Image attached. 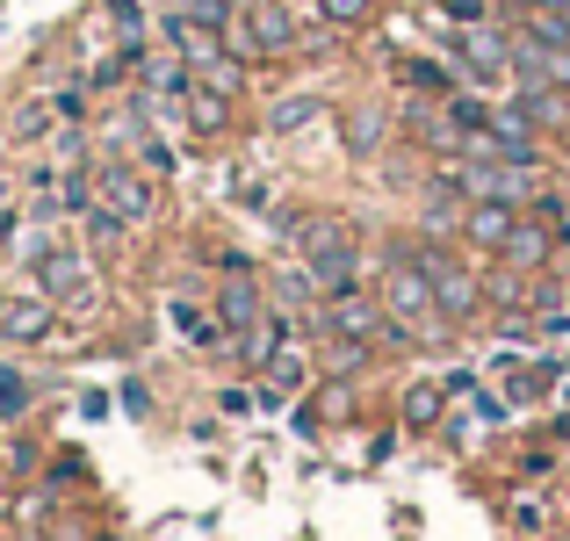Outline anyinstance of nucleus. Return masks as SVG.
Here are the masks:
<instances>
[{
	"label": "nucleus",
	"instance_id": "1",
	"mask_svg": "<svg viewBox=\"0 0 570 541\" xmlns=\"http://www.w3.org/2000/svg\"><path fill=\"white\" fill-rule=\"evenodd\" d=\"M368 289L383 296V311H390L397 325H412L419 347H448V340H455V325L441 318V304H433V282L419 275V260L404 253V238H390V246L376 253V282H368Z\"/></svg>",
	"mask_w": 570,
	"mask_h": 541
},
{
	"label": "nucleus",
	"instance_id": "2",
	"mask_svg": "<svg viewBox=\"0 0 570 541\" xmlns=\"http://www.w3.org/2000/svg\"><path fill=\"white\" fill-rule=\"evenodd\" d=\"M404 253L419 260V275L433 282V304L448 325L484 318V267L462 260V238H433V232H404Z\"/></svg>",
	"mask_w": 570,
	"mask_h": 541
},
{
	"label": "nucleus",
	"instance_id": "3",
	"mask_svg": "<svg viewBox=\"0 0 570 541\" xmlns=\"http://www.w3.org/2000/svg\"><path fill=\"white\" fill-rule=\"evenodd\" d=\"M441 58L455 66L462 87H476V95H499V87H513V43H505V22L441 29Z\"/></svg>",
	"mask_w": 570,
	"mask_h": 541
},
{
	"label": "nucleus",
	"instance_id": "4",
	"mask_svg": "<svg viewBox=\"0 0 570 541\" xmlns=\"http://www.w3.org/2000/svg\"><path fill=\"white\" fill-rule=\"evenodd\" d=\"M95 203H109L116 217L138 232V224L159 217V180L138 167V159H95Z\"/></svg>",
	"mask_w": 570,
	"mask_h": 541
},
{
	"label": "nucleus",
	"instance_id": "5",
	"mask_svg": "<svg viewBox=\"0 0 570 541\" xmlns=\"http://www.w3.org/2000/svg\"><path fill=\"white\" fill-rule=\"evenodd\" d=\"M397 138V116L383 109V101H347L340 109V145H347V159H383V145Z\"/></svg>",
	"mask_w": 570,
	"mask_h": 541
},
{
	"label": "nucleus",
	"instance_id": "6",
	"mask_svg": "<svg viewBox=\"0 0 570 541\" xmlns=\"http://www.w3.org/2000/svg\"><path fill=\"white\" fill-rule=\"evenodd\" d=\"M95 267H87L80 246H43L37 253V289L51 296V304H87V289H95Z\"/></svg>",
	"mask_w": 570,
	"mask_h": 541
},
{
	"label": "nucleus",
	"instance_id": "7",
	"mask_svg": "<svg viewBox=\"0 0 570 541\" xmlns=\"http://www.w3.org/2000/svg\"><path fill=\"white\" fill-rule=\"evenodd\" d=\"M397 130H404V138H412L426 159H455V124H448V109H441L433 95H412V101H404V109H397Z\"/></svg>",
	"mask_w": 570,
	"mask_h": 541
},
{
	"label": "nucleus",
	"instance_id": "8",
	"mask_svg": "<svg viewBox=\"0 0 570 541\" xmlns=\"http://www.w3.org/2000/svg\"><path fill=\"white\" fill-rule=\"evenodd\" d=\"M513 224H520V209L513 203H470V209H462V246H470V253H484V260H499V253H505V238H513Z\"/></svg>",
	"mask_w": 570,
	"mask_h": 541
},
{
	"label": "nucleus",
	"instance_id": "9",
	"mask_svg": "<svg viewBox=\"0 0 570 541\" xmlns=\"http://www.w3.org/2000/svg\"><path fill=\"white\" fill-rule=\"evenodd\" d=\"M58 325V304L51 296H0V340H14V347H37V340H51Z\"/></svg>",
	"mask_w": 570,
	"mask_h": 541
},
{
	"label": "nucleus",
	"instance_id": "10",
	"mask_svg": "<svg viewBox=\"0 0 570 541\" xmlns=\"http://www.w3.org/2000/svg\"><path fill=\"white\" fill-rule=\"evenodd\" d=\"M261 318H267L261 275H224V282H217V325H224V333H253Z\"/></svg>",
	"mask_w": 570,
	"mask_h": 541
},
{
	"label": "nucleus",
	"instance_id": "11",
	"mask_svg": "<svg viewBox=\"0 0 570 541\" xmlns=\"http://www.w3.org/2000/svg\"><path fill=\"white\" fill-rule=\"evenodd\" d=\"M390 80L412 87V95H433V101H448L462 87L455 66H448V58H426V51H390Z\"/></svg>",
	"mask_w": 570,
	"mask_h": 541
},
{
	"label": "nucleus",
	"instance_id": "12",
	"mask_svg": "<svg viewBox=\"0 0 570 541\" xmlns=\"http://www.w3.org/2000/svg\"><path fill=\"white\" fill-rule=\"evenodd\" d=\"M505 101H513L542 138H563L570 130V87H505Z\"/></svg>",
	"mask_w": 570,
	"mask_h": 541
},
{
	"label": "nucleus",
	"instance_id": "13",
	"mask_svg": "<svg viewBox=\"0 0 570 541\" xmlns=\"http://www.w3.org/2000/svg\"><path fill=\"white\" fill-rule=\"evenodd\" d=\"M499 260H505V267H520V275H542V267L557 260V232H549L542 217H528V209H520V224H513V238H505Z\"/></svg>",
	"mask_w": 570,
	"mask_h": 541
},
{
	"label": "nucleus",
	"instance_id": "14",
	"mask_svg": "<svg viewBox=\"0 0 570 541\" xmlns=\"http://www.w3.org/2000/svg\"><path fill=\"white\" fill-rule=\"evenodd\" d=\"M304 383H311V361H304V347H282V354L261 368V390H253V404H267V412H275V404H289Z\"/></svg>",
	"mask_w": 570,
	"mask_h": 541
},
{
	"label": "nucleus",
	"instance_id": "15",
	"mask_svg": "<svg viewBox=\"0 0 570 541\" xmlns=\"http://www.w3.org/2000/svg\"><path fill=\"white\" fill-rule=\"evenodd\" d=\"M181 124L195 130V138H224V130H232V95H217V87L195 80L181 95Z\"/></svg>",
	"mask_w": 570,
	"mask_h": 541
},
{
	"label": "nucleus",
	"instance_id": "16",
	"mask_svg": "<svg viewBox=\"0 0 570 541\" xmlns=\"http://www.w3.org/2000/svg\"><path fill=\"white\" fill-rule=\"evenodd\" d=\"M325 109H333V101H325L318 87H304V95H282V101H267V116H261V124H267V138H296V130H304V124H318Z\"/></svg>",
	"mask_w": 570,
	"mask_h": 541
},
{
	"label": "nucleus",
	"instance_id": "17",
	"mask_svg": "<svg viewBox=\"0 0 570 541\" xmlns=\"http://www.w3.org/2000/svg\"><path fill=\"white\" fill-rule=\"evenodd\" d=\"M267 304H275V311H289V318H304V333H311V311H318L325 296H318V282H311V267L296 260V267H282V275H275Z\"/></svg>",
	"mask_w": 570,
	"mask_h": 541
},
{
	"label": "nucleus",
	"instance_id": "18",
	"mask_svg": "<svg viewBox=\"0 0 570 541\" xmlns=\"http://www.w3.org/2000/svg\"><path fill=\"white\" fill-rule=\"evenodd\" d=\"M397 419H404V433H441V419H448V390H441V383H404Z\"/></svg>",
	"mask_w": 570,
	"mask_h": 541
},
{
	"label": "nucleus",
	"instance_id": "19",
	"mask_svg": "<svg viewBox=\"0 0 570 541\" xmlns=\"http://www.w3.org/2000/svg\"><path fill=\"white\" fill-rule=\"evenodd\" d=\"M376 354L383 347H368V340H325V375H333V383H354Z\"/></svg>",
	"mask_w": 570,
	"mask_h": 541
},
{
	"label": "nucleus",
	"instance_id": "20",
	"mask_svg": "<svg viewBox=\"0 0 570 541\" xmlns=\"http://www.w3.org/2000/svg\"><path fill=\"white\" fill-rule=\"evenodd\" d=\"M311 8H318V22H333V29L354 37V29H368L383 14V0H311Z\"/></svg>",
	"mask_w": 570,
	"mask_h": 541
},
{
	"label": "nucleus",
	"instance_id": "21",
	"mask_svg": "<svg viewBox=\"0 0 570 541\" xmlns=\"http://www.w3.org/2000/svg\"><path fill=\"white\" fill-rule=\"evenodd\" d=\"M80 232H87V246H95V253H116V246H124V238H130V224L116 217L109 203H95V209H87V217H80Z\"/></svg>",
	"mask_w": 570,
	"mask_h": 541
},
{
	"label": "nucleus",
	"instance_id": "22",
	"mask_svg": "<svg viewBox=\"0 0 570 541\" xmlns=\"http://www.w3.org/2000/svg\"><path fill=\"white\" fill-rule=\"evenodd\" d=\"M505 0H433V22L441 29H470V22H499Z\"/></svg>",
	"mask_w": 570,
	"mask_h": 541
},
{
	"label": "nucleus",
	"instance_id": "23",
	"mask_svg": "<svg viewBox=\"0 0 570 541\" xmlns=\"http://www.w3.org/2000/svg\"><path fill=\"white\" fill-rule=\"evenodd\" d=\"M29 397H37V383H29L22 368H0V426H14V419L29 412Z\"/></svg>",
	"mask_w": 570,
	"mask_h": 541
},
{
	"label": "nucleus",
	"instance_id": "24",
	"mask_svg": "<svg viewBox=\"0 0 570 541\" xmlns=\"http://www.w3.org/2000/svg\"><path fill=\"white\" fill-rule=\"evenodd\" d=\"M51 130H58L51 95H43V101H29V109H14V145H37V138H51Z\"/></svg>",
	"mask_w": 570,
	"mask_h": 541
},
{
	"label": "nucleus",
	"instance_id": "25",
	"mask_svg": "<svg viewBox=\"0 0 570 541\" xmlns=\"http://www.w3.org/2000/svg\"><path fill=\"white\" fill-rule=\"evenodd\" d=\"M174 8H181L188 22H203V29H217V37H224V22L238 14V0H174Z\"/></svg>",
	"mask_w": 570,
	"mask_h": 541
},
{
	"label": "nucleus",
	"instance_id": "26",
	"mask_svg": "<svg viewBox=\"0 0 570 541\" xmlns=\"http://www.w3.org/2000/svg\"><path fill=\"white\" fill-rule=\"evenodd\" d=\"M138 167L153 174V180H167L174 167H181V159H174V145H167V138H153V130H145V138H138Z\"/></svg>",
	"mask_w": 570,
	"mask_h": 541
},
{
	"label": "nucleus",
	"instance_id": "27",
	"mask_svg": "<svg viewBox=\"0 0 570 541\" xmlns=\"http://www.w3.org/2000/svg\"><path fill=\"white\" fill-rule=\"evenodd\" d=\"M51 109H58V124H87V80L58 87V95H51Z\"/></svg>",
	"mask_w": 570,
	"mask_h": 541
},
{
	"label": "nucleus",
	"instance_id": "28",
	"mask_svg": "<svg viewBox=\"0 0 570 541\" xmlns=\"http://www.w3.org/2000/svg\"><path fill=\"white\" fill-rule=\"evenodd\" d=\"M109 22L124 29V37H145V0H109Z\"/></svg>",
	"mask_w": 570,
	"mask_h": 541
},
{
	"label": "nucleus",
	"instance_id": "29",
	"mask_svg": "<svg viewBox=\"0 0 570 541\" xmlns=\"http://www.w3.org/2000/svg\"><path fill=\"white\" fill-rule=\"evenodd\" d=\"M513 528H520V534H542V528H549L542 499H520V505H513Z\"/></svg>",
	"mask_w": 570,
	"mask_h": 541
},
{
	"label": "nucleus",
	"instance_id": "30",
	"mask_svg": "<svg viewBox=\"0 0 570 541\" xmlns=\"http://www.w3.org/2000/svg\"><path fill=\"white\" fill-rule=\"evenodd\" d=\"M124 412L145 419V412H153V390H145V383H124Z\"/></svg>",
	"mask_w": 570,
	"mask_h": 541
},
{
	"label": "nucleus",
	"instance_id": "31",
	"mask_svg": "<svg viewBox=\"0 0 570 541\" xmlns=\"http://www.w3.org/2000/svg\"><path fill=\"white\" fill-rule=\"evenodd\" d=\"M8 470H14V476H29V470H37V447L14 441V447H8Z\"/></svg>",
	"mask_w": 570,
	"mask_h": 541
},
{
	"label": "nucleus",
	"instance_id": "32",
	"mask_svg": "<svg viewBox=\"0 0 570 541\" xmlns=\"http://www.w3.org/2000/svg\"><path fill=\"white\" fill-rule=\"evenodd\" d=\"M557 470V455H549V447H534V455H520V476H549Z\"/></svg>",
	"mask_w": 570,
	"mask_h": 541
},
{
	"label": "nucleus",
	"instance_id": "33",
	"mask_svg": "<svg viewBox=\"0 0 570 541\" xmlns=\"http://www.w3.org/2000/svg\"><path fill=\"white\" fill-rule=\"evenodd\" d=\"M476 419H513V404H499L491 390H476Z\"/></svg>",
	"mask_w": 570,
	"mask_h": 541
},
{
	"label": "nucleus",
	"instance_id": "34",
	"mask_svg": "<svg viewBox=\"0 0 570 541\" xmlns=\"http://www.w3.org/2000/svg\"><path fill=\"white\" fill-rule=\"evenodd\" d=\"M441 390H448V397H476V375H470V368H455V375H448Z\"/></svg>",
	"mask_w": 570,
	"mask_h": 541
},
{
	"label": "nucleus",
	"instance_id": "35",
	"mask_svg": "<svg viewBox=\"0 0 570 541\" xmlns=\"http://www.w3.org/2000/svg\"><path fill=\"white\" fill-rule=\"evenodd\" d=\"M14 232H22V209H14V203H0V246H8Z\"/></svg>",
	"mask_w": 570,
	"mask_h": 541
},
{
	"label": "nucleus",
	"instance_id": "36",
	"mask_svg": "<svg viewBox=\"0 0 570 541\" xmlns=\"http://www.w3.org/2000/svg\"><path fill=\"white\" fill-rule=\"evenodd\" d=\"M549 232H557V260H570V209H563L557 224H549Z\"/></svg>",
	"mask_w": 570,
	"mask_h": 541
},
{
	"label": "nucleus",
	"instance_id": "37",
	"mask_svg": "<svg viewBox=\"0 0 570 541\" xmlns=\"http://www.w3.org/2000/svg\"><path fill=\"white\" fill-rule=\"evenodd\" d=\"M563 368H570V340H563Z\"/></svg>",
	"mask_w": 570,
	"mask_h": 541
},
{
	"label": "nucleus",
	"instance_id": "38",
	"mask_svg": "<svg viewBox=\"0 0 570 541\" xmlns=\"http://www.w3.org/2000/svg\"><path fill=\"white\" fill-rule=\"evenodd\" d=\"M0 159H8V145H0Z\"/></svg>",
	"mask_w": 570,
	"mask_h": 541
}]
</instances>
